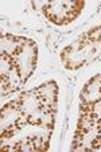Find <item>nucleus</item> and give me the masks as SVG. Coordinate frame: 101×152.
<instances>
[{
  "label": "nucleus",
  "instance_id": "nucleus-1",
  "mask_svg": "<svg viewBox=\"0 0 101 152\" xmlns=\"http://www.w3.org/2000/svg\"><path fill=\"white\" fill-rule=\"evenodd\" d=\"M58 86L54 81L23 92L1 108V141L19 135L27 126L54 128Z\"/></svg>",
  "mask_w": 101,
  "mask_h": 152
},
{
  "label": "nucleus",
  "instance_id": "nucleus-2",
  "mask_svg": "<svg viewBox=\"0 0 101 152\" xmlns=\"http://www.w3.org/2000/svg\"><path fill=\"white\" fill-rule=\"evenodd\" d=\"M38 49L34 40L11 34L1 35V93L20 89L37 67Z\"/></svg>",
  "mask_w": 101,
  "mask_h": 152
},
{
  "label": "nucleus",
  "instance_id": "nucleus-3",
  "mask_svg": "<svg viewBox=\"0 0 101 152\" xmlns=\"http://www.w3.org/2000/svg\"><path fill=\"white\" fill-rule=\"evenodd\" d=\"M101 49V26L85 31L80 38L66 46L61 51L59 57L65 67L75 70L78 67L86 66L93 59L97 58Z\"/></svg>",
  "mask_w": 101,
  "mask_h": 152
},
{
  "label": "nucleus",
  "instance_id": "nucleus-4",
  "mask_svg": "<svg viewBox=\"0 0 101 152\" xmlns=\"http://www.w3.org/2000/svg\"><path fill=\"white\" fill-rule=\"evenodd\" d=\"M101 148V121L88 112H81L77 124L73 151H92Z\"/></svg>",
  "mask_w": 101,
  "mask_h": 152
},
{
  "label": "nucleus",
  "instance_id": "nucleus-5",
  "mask_svg": "<svg viewBox=\"0 0 101 152\" xmlns=\"http://www.w3.org/2000/svg\"><path fill=\"white\" fill-rule=\"evenodd\" d=\"M85 6L82 0L73 1H49L43 6V14L50 22L59 26L69 24L81 14Z\"/></svg>",
  "mask_w": 101,
  "mask_h": 152
},
{
  "label": "nucleus",
  "instance_id": "nucleus-6",
  "mask_svg": "<svg viewBox=\"0 0 101 152\" xmlns=\"http://www.w3.org/2000/svg\"><path fill=\"white\" fill-rule=\"evenodd\" d=\"M101 100V74L94 75L84 85L80 93V109H86Z\"/></svg>",
  "mask_w": 101,
  "mask_h": 152
}]
</instances>
